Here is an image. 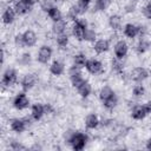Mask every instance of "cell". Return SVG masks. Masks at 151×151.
I'll use <instances>...</instances> for the list:
<instances>
[{"instance_id": "cell-26", "label": "cell", "mask_w": 151, "mask_h": 151, "mask_svg": "<svg viewBox=\"0 0 151 151\" xmlns=\"http://www.w3.org/2000/svg\"><path fill=\"white\" fill-rule=\"evenodd\" d=\"M67 44H68V37H67L65 33L57 35V45H58L59 47L64 48V47H66Z\"/></svg>"}, {"instance_id": "cell-28", "label": "cell", "mask_w": 151, "mask_h": 151, "mask_svg": "<svg viewBox=\"0 0 151 151\" xmlns=\"http://www.w3.org/2000/svg\"><path fill=\"white\" fill-rule=\"evenodd\" d=\"M111 4V0H96V8L98 11L106 9Z\"/></svg>"}, {"instance_id": "cell-32", "label": "cell", "mask_w": 151, "mask_h": 151, "mask_svg": "<svg viewBox=\"0 0 151 151\" xmlns=\"http://www.w3.org/2000/svg\"><path fill=\"white\" fill-rule=\"evenodd\" d=\"M79 14H81V13H80L78 6H72V7L70 8V11H68L70 18H72V19H74V20H77V17H78Z\"/></svg>"}, {"instance_id": "cell-11", "label": "cell", "mask_w": 151, "mask_h": 151, "mask_svg": "<svg viewBox=\"0 0 151 151\" xmlns=\"http://www.w3.org/2000/svg\"><path fill=\"white\" fill-rule=\"evenodd\" d=\"M37 83V77L34 74H26L22 80H21V87L24 88V91L31 90Z\"/></svg>"}, {"instance_id": "cell-35", "label": "cell", "mask_w": 151, "mask_h": 151, "mask_svg": "<svg viewBox=\"0 0 151 151\" xmlns=\"http://www.w3.org/2000/svg\"><path fill=\"white\" fill-rule=\"evenodd\" d=\"M29 61H31V55H29V53H25V54L21 55V58H20V63H21L22 65H27Z\"/></svg>"}, {"instance_id": "cell-8", "label": "cell", "mask_w": 151, "mask_h": 151, "mask_svg": "<svg viewBox=\"0 0 151 151\" xmlns=\"http://www.w3.org/2000/svg\"><path fill=\"white\" fill-rule=\"evenodd\" d=\"M127 44L123 40H119L116 45H114V54H116V58L117 59H123L126 54H127Z\"/></svg>"}, {"instance_id": "cell-4", "label": "cell", "mask_w": 151, "mask_h": 151, "mask_svg": "<svg viewBox=\"0 0 151 151\" xmlns=\"http://www.w3.org/2000/svg\"><path fill=\"white\" fill-rule=\"evenodd\" d=\"M28 105H29V100L25 93H19L15 96L13 100V106L17 110H25L26 107H28Z\"/></svg>"}, {"instance_id": "cell-17", "label": "cell", "mask_w": 151, "mask_h": 151, "mask_svg": "<svg viewBox=\"0 0 151 151\" xmlns=\"http://www.w3.org/2000/svg\"><path fill=\"white\" fill-rule=\"evenodd\" d=\"M99 125V119L94 113H90L86 118H85V126L90 130L96 129Z\"/></svg>"}, {"instance_id": "cell-3", "label": "cell", "mask_w": 151, "mask_h": 151, "mask_svg": "<svg viewBox=\"0 0 151 151\" xmlns=\"http://www.w3.org/2000/svg\"><path fill=\"white\" fill-rule=\"evenodd\" d=\"M2 85L4 86H12L17 81V72L13 68H7L2 74Z\"/></svg>"}, {"instance_id": "cell-9", "label": "cell", "mask_w": 151, "mask_h": 151, "mask_svg": "<svg viewBox=\"0 0 151 151\" xmlns=\"http://www.w3.org/2000/svg\"><path fill=\"white\" fill-rule=\"evenodd\" d=\"M22 38H24L25 46H27V47H33L37 44V34L31 29L25 31L22 33Z\"/></svg>"}, {"instance_id": "cell-16", "label": "cell", "mask_w": 151, "mask_h": 151, "mask_svg": "<svg viewBox=\"0 0 151 151\" xmlns=\"http://www.w3.org/2000/svg\"><path fill=\"white\" fill-rule=\"evenodd\" d=\"M109 47H110V44H109V41L105 40V39H99V40H97V41L94 42V46H93L96 53H98V54L106 52V51L109 50Z\"/></svg>"}, {"instance_id": "cell-7", "label": "cell", "mask_w": 151, "mask_h": 151, "mask_svg": "<svg viewBox=\"0 0 151 151\" xmlns=\"http://www.w3.org/2000/svg\"><path fill=\"white\" fill-rule=\"evenodd\" d=\"M147 76H149V73L144 67H136L131 72V79L137 81V83H140V81L145 80L147 78Z\"/></svg>"}, {"instance_id": "cell-37", "label": "cell", "mask_w": 151, "mask_h": 151, "mask_svg": "<svg viewBox=\"0 0 151 151\" xmlns=\"http://www.w3.org/2000/svg\"><path fill=\"white\" fill-rule=\"evenodd\" d=\"M145 109H146L147 113H151V100H149V101L145 104Z\"/></svg>"}, {"instance_id": "cell-24", "label": "cell", "mask_w": 151, "mask_h": 151, "mask_svg": "<svg viewBox=\"0 0 151 151\" xmlns=\"http://www.w3.org/2000/svg\"><path fill=\"white\" fill-rule=\"evenodd\" d=\"M109 24H110V26H111L113 29H119L120 26H122V19H120L119 15L113 14V15L110 17V19H109Z\"/></svg>"}, {"instance_id": "cell-1", "label": "cell", "mask_w": 151, "mask_h": 151, "mask_svg": "<svg viewBox=\"0 0 151 151\" xmlns=\"http://www.w3.org/2000/svg\"><path fill=\"white\" fill-rule=\"evenodd\" d=\"M66 140L72 145L73 150L79 151V150H83L85 147L86 142H87V137H86V134H84L81 132H71L70 136L66 138Z\"/></svg>"}, {"instance_id": "cell-21", "label": "cell", "mask_w": 151, "mask_h": 151, "mask_svg": "<svg viewBox=\"0 0 151 151\" xmlns=\"http://www.w3.org/2000/svg\"><path fill=\"white\" fill-rule=\"evenodd\" d=\"M77 90H78V93H79L83 98H87V97L91 94V92H92V87H91V85H90L87 81H84Z\"/></svg>"}, {"instance_id": "cell-39", "label": "cell", "mask_w": 151, "mask_h": 151, "mask_svg": "<svg viewBox=\"0 0 151 151\" xmlns=\"http://www.w3.org/2000/svg\"><path fill=\"white\" fill-rule=\"evenodd\" d=\"M146 147H147L149 150H151V138L147 140V143H146Z\"/></svg>"}, {"instance_id": "cell-12", "label": "cell", "mask_w": 151, "mask_h": 151, "mask_svg": "<svg viewBox=\"0 0 151 151\" xmlns=\"http://www.w3.org/2000/svg\"><path fill=\"white\" fill-rule=\"evenodd\" d=\"M11 129L12 131L17 132V133H21L26 130V122L25 119H19V118H15L11 122Z\"/></svg>"}, {"instance_id": "cell-18", "label": "cell", "mask_w": 151, "mask_h": 151, "mask_svg": "<svg viewBox=\"0 0 151 151\" xmlns=\"http://www.w3.org/2000/svg\"><path fill=\"white\" fill-rule=\"evenodd\" d=\"M65 71V67H64V64L55 60L52 63V65L50 66V72L53 74V76H61Z\"/></svg>"}, {"instance_id": "cell-38", "label": "cell", "mask_w": 151, "mask_h": 151, "mask_svg": "<svg viewBox=\"0 0 151 151\" xmlns=\"http://www.w3.org/2000/svg\"><path fill=\"white\" fill-rule=\"evenodd\" d=\"M22 1H24V2H26V4H28L29 6H32V5L35 2V0H22Z\"/></svg>"}, {"instance_id": "cell-13", "label": "cell", "mask_w": 151, "mask_h": 151, "mask_svg": "<svg viewBox=\"0 0 151 151\" xmlns=\"http://www.w3.org/2000/svg\"><path fill=\"white\" fill-rule=\"evenodd\" d=\"M140 33V27L133 25V24H126L124 26V34L127 38H134Z\"/></svg>"}, {"instance_id": "cell-10", "label": "cell", "mask_w": 151, "mask_h": 151, "mask_svg": "<svg viewBox=\"0 0 151 151\" xmlns=\"http://www.w3.org/2000/svg\"><path fill=\"white\" fill-rule=\"evenodd\" d=\"M147 114V111L145 109V105H136L133 109H132V112H131V116L133 119L136 120H140V119H144Z\"/></svg>"}, {"instance_id": "cell-25", "label": "cell", "mask_w": 151, "mask_h": 151, "mask_svg": "<svg viewBox=\"0 0 151 151\" xmlns=\"http://www.w3.org/2000/svg\"><path fill=\"white\" fill-rule=\"evenodd\" d=\"M86 61H87V59H86L85 54H83V53H79V54H76V55H74L73 63H74V65H76L77 67H79V68H81V67H85V65H86Z\"/></svg>"}, {"instance_id": "cell-15", "label": "cell", "mask_w": 151, "mask_h": 151, "mask_svg": "<svg viewBox=\"0 0 151 151\" xmlns=\"http://www.w3.org/2000/svg\"><path fill=\"white\" fill-rule=\"evenodd\" d=\"M15 9L12 8V7H7L4 13H2V22L5 25H9L14 21V18H15Z\"/></svg>"}, {"instance_id": "cell-33", "label": "cell", "mask_w": 151, "mask_h": 151, "mask_svg": "<svg viewBox=\"0 0 151 151\" xmlns=\"http://www.w3.org/2000/svg\"><path fill=\"white\" fill-rule=\"evenodd\" d=\"M147 48H149V44H147L146 41L142 40V41L138 44V46H137V52H138V53H144Z\"/></svg>"}, {"instance_id": "cell-27", "label": "cell", "mask_w": 151, "mask_h": 151, "mask_svg": "<svg viewBox=\"0 0 151 151\" xmlns=\"http://www.w3.org/2000/svg\"><path fill=\"white\" fill-rule=\"evenodd\" d=\"M103 104H104V106H105L106 109H109V110H111V109H113V107H116V105L118 104V98H117V96L114 94V96H112L111 98H109L107 100H105V101H103Z\"/></svg>"}, {"instance_id": "cell-36", "label": "cell", "mask_w": 151, "mask_h": 151, "mask_svg": "<svg viewBox=\"0 0 151 151\" xmlns=\"http://www.w3.org/2000/svg\"><path fill=\"white\" fill-rule=\"evenodd\" d=\"M15 44L18 46H25V42H24V38H22V34H18L15 37Z\"/></svg>"}, {"instance_id": "cell-5", "label": "cell", "mask_w": 151, "mask_h": 151, "mask_svg": "<svg viewBox=\"0 0 151 151\" xmlns=\"http://www.w3.org/2000/svg\"><path fill=\"white\" fill-rule=\"evenodd\" d=\"M86 70L92 74H98L103 71V64L97 59H88L85 65Z\"/></svg>"}, {"instance_id": "cell-6", "label": "cell", "mask_w": 151, "mask_h": 151, "mask_svg": "<svg viewBox=\"0 0 151 151\" xmlns=\"http://www.w3.org/2000/svg\"><path fill=\"white\" fill-rule=\"evenodd\" d=\"M52 57V48L50 46H41L38 52V61L41 64H46Z\"/></svg>"}, {"instance_id": "cell-34", "label": "cell", "mask_w": 151, "mask_h": 151, "mask_svg": "<svg viewBox=\"0 0 151 151\" xmlns=\"http://www.w3.org/2000/svg\"><path fill=\"white\" fill-rule=\"evenodd\" d=\"M143 15L147 19H151V2H147L143 7Z\"/></svg>"}, {"instance_id": "cell-29", "label": "cell", "mask_w": 151, "mask_h": 151, "mask_svg": "<svg viewBox=\"0 0 151 151\" xmlns=\"http://www.w3.org/2000/svg\"><path fill=\"white\" fill-rule=\"evenodd\" d=\"M90 2H91V0H78L77 6H78V8H79V11H80L81 14L87 11V8L90 6Z\"/></svg>"}, {"instance_id": "cell-2", "label": "cell", "mask_w": 151, "mask_h": 151, "mask_svg": "<svg viewBox=\"0 0 151 151\" xmlns=\"http://www.w3.org/2000/svg\"><path fill=\"white\" fill-rule=\"evenodd\" d=\"M86 29H87V22L84 19H77L73 25V28H72V34L78 40H83Z\"/></svg>"}, {"instance_id": "cell-22", "label": "cell", "mask_w": 151, "mask_h": 151, "mask_svg": "<svg viewBox=\"0 0 151 151\" xmlns=\"http://www.w3.org/2000/svg\"><path fill=\"white\" fill-rule=\"evenodd\" d=\"M52 29L53 32L58 35V34H63L65 33V29H66V21L65 20H59V21H54L53 22V26H52Z\"/></svg>"}, {"instance_id": "cell-30", "label": "cell", "mask_w": 151, "mask_h": 151, "mask_svg": "<svg viewBox=\"0 0 151 151\" xmlns=\"http://www.w3.org/2000/svg\"><path fill=\"white\" fill-rule=\"evenodd\" d=\"M96 39V32L93 29H90L87 28L85 31V34H84V39L83 40H86V41H94Z\"/></svg>"}, {"instance_id": "cell-31", "label": "cell", "mask_w": 151, "mask_h": 151, "mask_svg": "<svg viewBox=\"0 0 151 151\" xmlns=\"http://www.w3.org/2000/svg\"><path fill=\"white\" fill-rule=\"evenodd\" d=\"M132 93L134 97H142L144 93H145V88L143 85H136L132 90Z\"/></svg>"}, {"instance_id": "cell-23", "label": "cell", "mask_w": 151, "mask_h": 151, "mask_svg": "<svg viewBox=\"0 0 151 151\" xmlns=\"http://www.w3.org/2000/svg\"><path fill=\"white\" fill-rule=\"evenodd\" d=\"M112 96H114V92H113V90H112L110 86H104V87H101V90H100V92H99V98H100L101 101L107 100V99L111 98Z\"/></svg>"}, {"instance_id": "cell-20", "label": "cell", "mask_w": 151, "mask_h": 151, "mask_svg": "<svg viewBox=\"0 0 151 151\" xmlns=\"http://www.w3.org/2000/svg\"><path fill=\"white\" fill-rule=\"evenodd\" d=\"M47 15L50 17V19L53 20V22H54V21H59V20L63 19V14H61L60 9H59L58 7H55V6L51 7V8L47 11Z\"/></svg>"}, {"instance_id": "cell-19", "label": "cell", "mask_w": 151, "mask_h": 151, "mask_svg": "<svg viewBox=\"0 0 151 151\" xmlns=\"http://www.w3.org/2000/svg\"><path fill=\"white\" fill-rule=\"evenodd\" d=\"M29 8H31V6H29L28 4H26V2H24L22 0L18 1V2L15 4V7H14L17 14H19V15H24V14L28 13V12H29Z\"/></svg>"}, {"instance_id": "cell-14", "label": "cell", "mask_w": 151, "mask_h": 151, "mask_svg": "<svg viewBox=\"0 0 151 151\" xmlns=\"http://www.w3.org/2000/svg\"><path fill=\"white\" fill-rule=\"evenodd\" d=\"M45 111H46V110H45V106L41 105V104H39V103H37V104H34V105L32 106V109H31V114H32V117H33L34 120H39V119H41V117L44 116Z\"/></svg>"}]
</instances>
